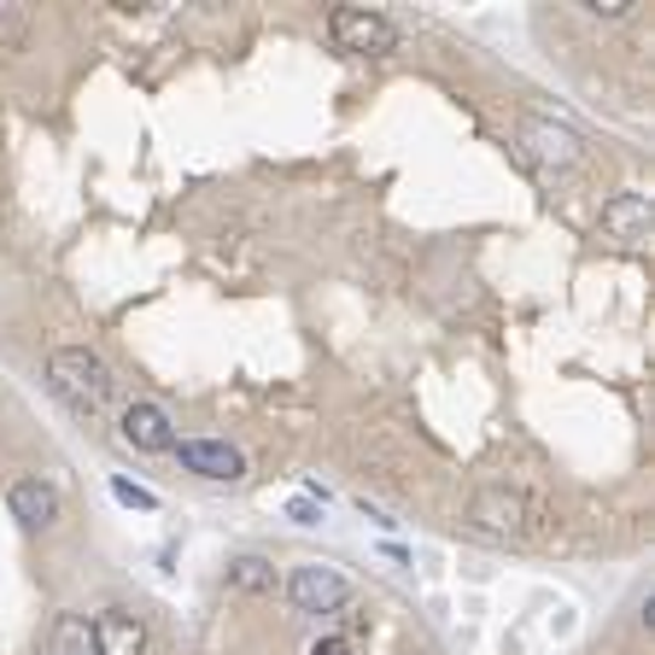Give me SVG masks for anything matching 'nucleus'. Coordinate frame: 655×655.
I'll use <instances>...</instances> for the list:
<instances>
[{"label": "nucleus", "instance_id": "nucleus-12", "mask_svg": "<svg viewBox=\"0 0 655 655\" xmlns=\"http://www.w3.org/2000/svg\"><path fill=\"white\" fill-rule=\"evenodd\" d=\"M229 585H240V591H270L275 585V568L263 562V557H235L229 562Z\"/></svg>", "mask_w": 655, "mask_h": 655}, {"label": "nucleus", "instance_id": "nucleus-15", "mask_svg": "<svg viewBox=\"0 0 655 655\" xmlns=\"http://www.w3.org/2000/svg\"><path fill=\"white\" fill-rule=\"evenodd\" d=\"M311 655H352V644H345V638H322V644H311Z\"/></svg>", "mask_w": 655, "mask_h": 655}, {"label": "nucleus", "instance_id": "nucleus-2", "mask_svg": "<svg viewBox=\"0 0 655 655\" xmlns=\"http://www.w3.org/2000/svg\"><path fill=\"white\" fill-rule=\"evenodd\" d=\"M48 381H53V393L65 398L71 409H100L117 393L106 357H94L89 345H59V352L48 357Z\"/></svg>", "mask_w": 655, "mask_h": 655}, {"label": "nucleus", "instance_id": "nucleus-8", "mask_svg": "<svg viewBox=\"0 0 655 655\" xmlns=\"http://www.w3.org/2000/svg\"><path fill=\"white\" fill-rule=\"evenodd\" d=\"M123 439L135 450H176V434H170V416L158 404H129L123 409Z\"/></svg>", "mask_w": 655, "mask_h": 655}, {"label": "nucleus", "instance_id": "nucleus-11", "mask_svg": "<svg viewBox=\"0 0 655 655\" xmlns=\"http://www.w3.org/2000/svg\"><path fill=\"white\" fill-rule=\"evenodd\" d=\"M48 655H94V632L82 614H59L48 632Z\"/></svg>", "mask_w": 655, "mask_h": 655}, {"label": "nucleus", "instance_id": "nucleus-3", "mask_svg": "<svg viewBox=\"0 0 655 655\" xmlns=\"http://www.w3.org/2000/svg\"><path fill=\"white\" fill-rule=\"evenodd\" d=\"M328 35L345 53H393L398 48V24L375 7H334L328 12Z\"/></svg>", "mask_w": 655, "mask_h": 655}, {"label": "nucleus", "instance_id": "nucleus-13", "mask_svg": "<svg viewBox=\"0 0 655 655\" xmlns=\"http://www.w3.org/2000/svg\"><path fill=\"white\" fill-rule=\"evenodd\" d=\"M112 498H117V503H135V509H153V503H158L153 491L135 486V480H112Z\"/></svg>", "mask_w": 655, "mask_h": 655}, {"label": "nucleus", "instance_id": "nucleus-1", "mask_svg": "<svg viewBox=\"0 0 655 655\" xmlns=\"http://www.w3.org/2000/svg\"><path fill=\"white\" fill-rule=\"evenodd\" d=\"M468 527L491 532V539H544V503H532L527 491H509V486H480L468 498Z\"/></svg>", "mask_w": 655, "mask_h": 655}, {"label": "nucleus", "instance_id": "nucleus-6", "mask_svg": "<svg viewBox=\"0 0 655 655\" xmlns=\"http://www.w3.org/2000/svg\"><path fill=\"white\" fill-rule=\"evenodd\" d=\"M89 632H94V655H147V626L123 609H106Z\"/></svg>", "mask_w": 655, "mask_h": 655}, {"label": "nucleus", "instance_id": "nucleus-9", "mask_svg": "<svg viewBox=\"0 0 655 655\" xmlns=\"http://www.w3.org/2000/svg\"><path fill=\"white\" fill-rule=\"evenodd\" d=\"M603 229H609L614 240H626V246L649 240V199H644V194H621V199L603 211Z\"/></svg>", "mask_w": 655, "mask_h": 655}, {"label": "nucleus", "instance_id": "nucleus-10", "mask_svg": "<svg viewBox=\"0 0 655 655\" xmlns=\"http://www.w3.org/2000/svg\"><path fill=\"white\" fill-rule=\"evenodd\" d=\"M12 516L24 521V527H48L59 516V491L48 480H18L12 486Z\"/></svg>", "mask_w": 655, "mask_h": 655}, {"label": "nucleus", "instance_id": "nucleus-4", "mask_svg": "<svg viewBox=\"0 0 655 655\" xmlns=\"http://www.w3.org/2000/svg\"><path fill=\"white\" fill-rule=\"evenodd\" d=\"M287 597H293L299 614H334V609L352 603V585H345L340 568L304 562V568H293V580H287Z\"/></svg>", "mask_w": 655, "mask_h": 655}, {"label": "nucleus", "instance_id": "nucleus-7", "mask_svg": "<svg viewBox=\"0 0 655 655\" xmlns=\"http://www.w3.org/2000/svg\"><path fill=\"white\" fill-rule=\"evenodd\" d=\"M521 141H527V153L539 164H573V158H580V135L562 129V123H544V117H527Z\"/></svg>", "mask_w": 655, "mask_h": 655}, {"label": "nucleus", "instance_id": "nucleus-5", "mask_svg": "<svg viewBox=\"0 0 655 655\" xmlns=\"http://www.w3.org/2000/svg\"><path fill=\"white\" fill-rule=\"evenodd\" d=\"M176 457H181V468H194V475H205V480H240L246 475L240 450L222 445V439H181Z\"/></svg>", "mask_w": 655, "mask_h": 655}, {"label": "nucleus", "instance_id": "nucleus-14", "mask_svg": "<svg viewBox=\"0 0 655 655\" xmlns=\"http://www.w3.org/2000/svg\"><path fill=\"white\" fill-rule=\"evenodd\" d=\"M585 12H591V18H626L632 0H585Z\"/></svg>", "mask_w": 655, "mask_h": 655}]
</instances>
